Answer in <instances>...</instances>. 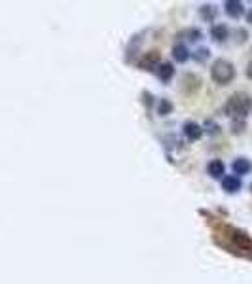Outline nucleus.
<instances>
[{
	"label": "nucleus",
	"mask_w": 252,
	"mask_h": 284,
	"mask_svg": "<svg viewBox=\"0 0 252 284\" xmlns=\"http://www.w3.org/2000/svg\"><path fill=\"white\" fill-rule=\"evenodd\" d=\"M252 108V101L247 93H235L230 97V101L224 106V112L233 119H241L245 117Z\"/></svg>",
	"instance_id": "obj_1"
},
{
	"label": "nucleus",
	"mask_w": 252,
	"mask_h": 284,
	"mask_svg": "<svg viewBox=\"0 0 252 284\" xmlns=\"http://www.w3.org/2000/svg\"><path fill=\"white\" fill-rule=\"evenodd\" d=\"M210 76H212V80H214L216 84L226 85L235 78V68H233V64H231L230 61L218 59V61H214L212 66H210Z\"/></svg>",
	"instance_id": "obj_2"
},
{
	"label": "nucleus",
	"mask_w": 252,
	"mask_h": 284,
	"mask_svg": "<svg viewBox=\"0 0 252 284\" xmlns=\"http://www.w3.org/2000/svg\"><path fill=\"white\" fill-rule=\"evenodd\" d=\"M184 135H186L188 140H197V138H201V135H203V129H201L197 123L188 121V123H184Z\"/></svg>",
	"instance_id": "obj_3"
},
{
	"label": "nucleus",
	"mask_w": 252,
	"mask_h": 284,
	"mask_svg": "<svg viewBox=\"0 0 252 284\" xmlns=\"http://www.w3.org/2000/svg\"><path fill=\"white\" fill-rule=\"evenodd\" d=\"M207 172H209L212 178H220L224 174V163L220 159H212L209 165H207Z\"/></svg>",
	"instance_id": "obj_4"
},
{
	"label": "nucleus",
	"mask_w": 252,
	"mask_h": 284,
	"mask_svg": "<svg viewBox=\"0 0 252 284\" xmlns=\"http://www.w3.org/2000/svg\"><path fill=\"white\" fill-rule=\"evenodd\" d=\"M251 161L247 158H239L233 161V170H235V174H247V172H251Z\"/></svg>",
	"instance_id": "obj_5"
},
{
	"label": "nucleus",
	"mask_w": 252,
	"mask_h": 284,
	"mask_svg": "<svg viewBox=\"0 0 252 284\" xmlns=\"http://www.w3.org/2000/svg\"><path fill=\"white\" fill-rule=\"evenodd\" d=\"M222 188L226 189V191H230V193H235L237 189H241V180L237 178V176H226V178L222 180Z\"/></svg>",
	"instance_id": "obj_6"
},
{
	"label": "nucleus",
	"mask_w": 252,
	"mask_h": 284,
	"mask_svg": "<svg viewBox=\"0 0 252 284\" xmlns=\"http://www.w3.org/2000/svg\"><path fill=\"white\" fill-rule=\"evenodd\" d=\"M210 34H212V38L214 40H218V42H224L226 38H228V34H230V31H228V27L226 25H214L212 29H210Z\"/></svg>",
	"instance_id": "obj_7"
},
{
	"label": "nucleus",
	"mask_w": 252,
	"mask_h": 284,
	"mask_svg": "<svg viewBox=\"0 0 252 284\" xmlns=\"http://www.w3.org/2000/svg\"><path fill=\"white\" fill-rule=\"evenodd\" d=\"M173 74H175V68H173V64H171V63L159 64V68H158L159 80H163V82H169V80L173 78Z\"/></svg>",
	"instance_id": "obj_8"
},
{
	"label": "nucleus",
	"mask_w": 252,
	"mask_h": 284,
	"mask_svg": "<svg viewBox=\"0 0 252 284\" xmlns=\"http://www.w3.org/2000/svg\"><path fill=\"white\" fill-rule=\"evenodd\" d=\"M226 11L230 13L231 17H239L243 13V4L237 2V0H228L226 2Z\"/></svg>",
	"instance_id": "obj_9"
},
{
	"label": "nucleus",
	"mask_w": 252,
	"mask_h": 284,
	"mask_svg": "<svg viewBox=\"0 0 252 284\" xmlns=\"http://www.w3.org/2000/svg\"><path fill=\"white\" fill-rule=\"evenodd\" d=\"M173 55H175V59H177V61L184 63V61L188 59V50H186L184 46H175V50H173Z\"/></svg>",
	"instance_id": "obj_10"
},
{
	"label": "nucleus",
	"mask_w": 252,
	"mask_h": 284,
	"mask_svg": "<svg viewBox=\"0 0 252 284\" xmlns=\"http://www.w3.org/2000/svg\"><path fill=\"white\" fill-rule=\"evenodd\" d=\"M199 11H201V17H203L205 21H210V19H214V15H216V10H214L212 6H203Z\"/></svg>",
	"instance_id": "obj_11"
},
{
	"label": "nucleus",
	"mask_w": 252,
	"mask_h": 284,
	"mask_svg": "<svg viewBox=\"0 0 252 284\" xmlns=\"http://www.w3.org/2000/svg\"><path fill=\"white\" fill-rule=\"evenodd\" d=\"M171 110H173V105H171L169 101H161V105H159V114H161V116H167Z\"/></svg>",
	"instance_id": "obj_12"
},
{
	"label": "nucleus",
	"mask_w": 252,
	"mask_h": 284,
	"mask_svg": "<svg viewBox=\"0 0 252 284\" xmlns=\"http://www.w3.org/2000/svg\"><path fill=\"white\" fill-rule=\"evenodd\" d=\"M182 34H188V40H199L201 38V31H197V29H189V31L182 32Z\"/></svg>",
	"instance_id": "obj_13"
},
{
	"label": "nucleus",
	"mask_w": 252,
	"mask_h": 284,
	"mask_svg": "<svg viewBox=\"0 0 252 284\" xmlns=\"http://www.w3.org/2000/svg\"><path fill=\"white\" fill-rule=\"evenodd\" d=\"M207 57H209V52H207V50H199L197 55H195V59H197V61H205Z\"/></svg>",
	"instance_id": "obj_14"
},
{
	"label": "nucleus",
	"mask_w": 252,
	"mask_h": 284,
	"mask_svg": "<svg viewBox=\"0 0 252 284\" xmlns=\"http://www.w3.org/2000/svg\"><path fill=\"white\" fill-rule=\"evenodd\" d=\"M247 76H249V78L252 80V61L249 63V66H247Z\"/></svg>",
	"instance_id": "obj_15"
},
{
	"label": "nucleus",
	"mask_w": 252,
	"mask_h": 284,
	"mask_svg": "<svg viewBox=\"0 0 252 284\" xmlns=\"http://www.w3.org/2000/svg\"><path fill=\"white\" fill-rule=\"evenodd\" d=\"M247 21H249V23H252V10H249V11H247Z\"/></svg>",
	"instance_id": "obj_16"
}]
</instances>
